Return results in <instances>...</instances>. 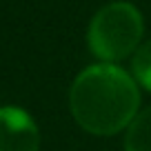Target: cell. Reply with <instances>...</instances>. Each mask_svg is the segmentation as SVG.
<instances>
[{"instance_id": "6da1fadb", "label": "cell", "mask_w": 151, "mask_h": 151, "mask_svg": "<svg viewBox=\"0 0 151 151\" xmlns=\"http://www.w3.org/2000/svg\"><path fill=\"white\" fill-rule=\"evenodd\" d=\"M69 109L87 133L116 136L127 131L140 113V85L120 65L96 62L71 82Z\"/></svg>"}, {"instance_id": "7a4b0ae2", "label": "cell", "mask_w": 151, "mask_h": 151, "mask_svg": "<svg viewBox=\"0 0 151 151\" xmlns=\"http://www.w3.org/2000/svg\"><path fill=\"white\" fill-rule=\"evenodd\" d=\"M142 36L145 18L140 9L127 0H113L93 14L87 29V45L98 62L118 65L138 51Z\"/></svg>"}, {"instance_id": "3957f363", "label": "cell", "mask_w": 151, "mask_h": 151, "mask_svg": "<svg viewBox=\"0 0 151 151\" xmlns=\"http://www.w3.org/2000/svg\"><path fill=\"white\" fill-rule=\"evenodd\" d=\"M0 151H40L36 120L20 107H0Z\"/></svg>"}, {"instance_id": "277c9868", "label": "cell", "mask_w": 151, "mask_h": 151, "mask_svg": "<svg viewBox=\"0 0 151 151\" xmlns=\"http://www.w3.org/2000/svg\"><path fill=\"white\" fill-rule=\"evenodd\" d=\"M124 151H151V107L142 109L124 131Z\"/></svg>"}, {"instance_id": "5b68a950", "label": "cell", "mask_w": 151, "mask_h": 151, "mask_svg": "<svg viewBox=\"0 0 151 151\" xmlns=\"http://www.w3.org/2000/svg\"><path fill=\"white\" fill-rule=\"evenodd\" d=\"M131 76L142 89L151 91V40L142 42L131 56Z\"/></svg>"}]
</instances>
